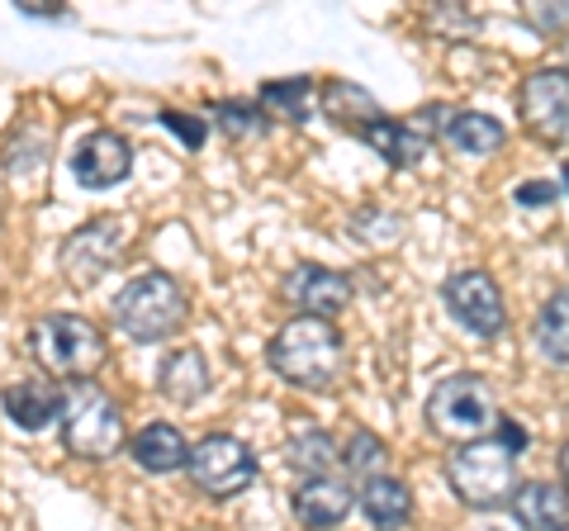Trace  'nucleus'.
<instances>
[{"instance_id":"nucleus-28","label":"nucleus","mask_w":569,"mask_h":531,"mask_svg":"<svg viewBox=\"0 0 569 531\" xmlns=\"http://www.w3.org/2000/svg\"><path fill=\"white\" fill-rule=\"evenodd\" d=\"M162 123H167V129H171L176 138H181V143H186V148H200V143H204V123H200V119H194V114H181V110H167V114H162Z\"/></svg>"},{"instance_id":"nucleus-14","label":"nucleus","mask_w":569,"mask_h":531,"mask_svg":"<svg viewBox=\"0 0 569 531\" xmlns=\"http://www.w3.org/2000/svg\"><path fill=\"white\" fill-rule=\"evenodd\" d=\"M512 518L522 531H565L569 527V493L550 480H522L512 489Z\"/></svg>"},{"instance_id":"nucleus-6","label":"nucleus","mask_w":569,"mask_h":531,"mask_svg":"<svg viewBox=\"0 0 569 531\" xmlns=\"http://www.w3.org/2000/svg\"><path fill=\"white\" fill-rule=\"evenodd\" d=\"M427 428L437 437L456 441V447H466V441H485L493 428H498V399L485 375H451L432 389V399H427Z\"/></svg>"},{"instance_id":"nucleus-9","label":"nucleus","mask_w":569,"mask_h":531,"mask_svg":"<svg viewBox=\"0 0 569 531\" xmlns=\"http://www.w3.org/2000/svg\"><path fill=\"white\" fill-rule=\"evenodd\" d=\"M441 299H447L451 318L475 338H498L508 328V304H503V290L489 271L479 266H466V271H451L447 285H441Z\"/></svg>"},{"instance_id":"nucleus-12","label":"nucleus","mask_w":569,"mask_h":531,"mask_svg":"<svg viewBox=\"0 0 569 531\" xmlns=\"http://www.w3.org/2000/svg\"><path fill=\"white\" fill-rule=\"evenodd\" d=\"M284 290H290V299H295V304L305 309L309 318H328V323H332L337 313H347L351 299H356L351 275L332 271V266H299Z\"/></svg>"},{"instance_id":"nucleus-21","label":"nucleus","mask_w":569,"mask_h":531,"mask_svg":"<svg viewBox=\"0 0 569 531\" xmlns=\"http://www.w3.org/2000/svg\"><path fill=\"white\" fill-rule=\"evenodd\" d=\"M447 138L466 157H493L498 148L508 143V129L493 114H485V110H456L447 119Z\"/></svg>"},{"instance_id":"nucleus-27","label":"nucleus","mask_w":569,"mask_h":531,"mask_svg":"<svg viewBox=\"0 0 569 531\" xmlns=\"http://www.w3.org/2000/svg\"><path fill=\"white\" fill-rule=\"evenodd\" d=\"M527 20L541 33H569V0H531Z\"/></svg>"},{"instance_id":"nucleus-11","label":"nucleus","mask_w":569,"mask_h":531,"mask_svg":"<svg viewBox=\"0 0 569 531\" xmlns=\"http://www.w3.org/2000/svg\"><path fill=\"white\" fill-rule=\"evenodd\" d=\"M129 171H133V152H129V143H123L119 133H110V129L91 133L77 152H71V176H77L86 190H110V186H119Z\"/></svg>"},{"instance_id":"nucleus-26","label":"nucleus","mask_w":569,"mask_h":531,"mask_svg":"<svg viewBox=\"0 0 569 531\" xmlns=\"http://www.w3.org/2000/svg\"><path fill=\"white\" fill-rule=\"evenodd\" d=\"M213 123L228 133V138H261L266 129H271V119H266L257 104H247V100H223V104H213Z\"/></svg>"},{"instance_id":"nucleus-15","label":"nucleus","mask_w":569,"mask_h":531,"mask_svg":"<svg viewBox=\"0 0 569 531\" xmlns=\"http://www.w3.org/2000/svg\"><path fill=\"white\" fill-rule=\"evenodd\" d=\"M209 361H204V351L200 347H171L162 365H157V389L171 399V403H181V409H190V403H200L209 394Z\"/></svg>"},{"instance_id":"nucleus-25","label":"nucleus","mask_w":569,"mask_h":531,"mask_svg":"<svg viewBox=\"0 0 569 531\" xmlns=\"http://www.w3.org/2000/svg\"><path fill=\"white\" fill-rule=\"evenodd\" d=\"M342 465L356 474V480H380L385 474V465H389V447L385 441L370 432V428H356L351 437H347V447H342Z\"/></svg>"},{"instance_id":"nucleus-34","label":"nucleus","mask_w":569,"mask_h":531,"mask_svg":"<svg viewBox=\"0 0 569 531\" xmlns=\"http://www.w3.org/2000/svg\"><path fill=\"white\" fill-rule=\"evenodd\" d=\"M565 62H569V43H565ZM565 72H569V67H565Z\"/></svg>"},{"instance_id":"nucleus-19","label":"nucleus","mask_w":569,"mask_h":531,"mask_svg":"<svg viewBox=\"0 0 569 531\" xmlns=\"http://www.w3.org/2000/svg\"><path fill=\"white\" fill-rule=\"evenodd\" d=\"M318 104H323V114L332 123H342V129H356L361 133L366 123H376L380 119V100L366 91V86H356V81H323V91L313 96Z\"/></svg>"},{"instance_id":"nucleus-4","label":"nucleus","mask_w":569,"mask_h":531,"mask_svg":"<svg viewBox=\"0 0 569 531\" xmlns=\"http://www.w3.org/2000/svg\"><path fill=\"white\" fill-rule=\"evenodd\" d=\"M58 422H62V447L77 455V460H91V465L119 455V447L129 441V432H123L119 403L104 394L100 384H91V380L67 384Z\"/></svg>"},{"instance_id":"nucleus-7","label":"nucleus","mask_w":569,"mask_h":531,"mask_svg":"<svg viewBox=\"0 0 569 531\" xmlns=\"http://www.w3.org/2000/svg\"><path fill=\"white\" fill-rule=\"evenodd\" d=\"M186 474L204 499H238L242 489L257 484V451L233 432H209L190 447Z\"/></svg>"},{"instance_id":"nucleus-16","label":"nucleus","mask_w":569,"mask_h":531,"mask_svg":"<svg viewBox=\"0 0 569 531\" xmlns=\"http://www.w3.org/2000/svg\"><path fill=\"white\" fill-rule=\"evenodd\" d=\"M129 451L138 460V470L176 474V470H186V460H190V441H186V432L176 428V422H148V428L133 432Z\"/></svg>"},{"instance_id":"nucleus-18","label":"nucleus","mask_w":569,"mask_h":531,"mask_svg":"<svg viewBox=\"0 0 569 531\" xmlns=\"http://www.w3.org/2000/svg\"><path fill=\"white\" fill-rule=\"evenodd\" d=\"M361 512H366L370 527L399 531V527H408V518H413V489H408L403 480H395V474L366 480V489H361Z\"/></svg>"},{"instance_id":"nucleus-35","label":"nucleus","mask_w":569,"mask_h":531,"mask_svg":"<svg viewBox=\"0 0 569 531\" xmlns=\"http://www.w3.org/2000/svg\"><path fill=\"white\" fill-rule=\"evenodd\" d=\"M565 531H569V527H565Z\"/></svg>"},{"instance_id":"nucleus-3","label":"nucleus","mask_w":569,"mask_h":531,"mask_svg":"<svg viewBox=\"0 0 569 531\" xmlns=\"http://www.w3.org/2000/svg\"><path fill=\"white\" fill-rule=\"evenodd\" d=\"M114 328L133 342H167L190 323V299L181 290V280H171L162 271L133 275L129 285L114 294Z\"/></svg>"},{"instance_id":"nucleus-33","label":"nucleus","mask_w":569,"mask_h":531,"mask_svg":"<svg viewBox=\"0 0 569 531\" xmlns=\"http://www.w3.org/2000/svg\"><path fill=\"white\" fill-rule=\"evenodd\" d=\"M560 176H565V186H569V162H565V167H560Z\"/></svg>"},{"instance_id":"nucleus-30","label":"nucleus","mask_w":569,"mask_h":531,"mask_svg":"<svg viewBox=\"0 0 569 531\" xmlns=\"http://www.w3.org/2000/svg\"><path fill=\"white\" fill-rule=\"evenodd\" d=\"M498 441H503V447L512 451V455H518V451H527V432L518 428V422H512V418H503V413H498Z\"/></svg>"},{"instance_id":"nucleus-17","label":"nucleus","mask_w":569,"mask_h":531,"mask_svg":"<svg viewBox=\"0 0 569 531\" xmlns=\"http://www.w3.org/2000/svg\"><path fill=\"white\" fill-rule=\"evenodd\" d=\"M0 403H6V413L14 428H24V432H43L52 418H58L62 409V394L52 389L48 380H14L6 384V394H0Z\"/></svg>"},{"instance_id":"nucleus-1","label":"nucleus","mask_w":569,"mask_h":531,"mask_svg":"<svg viewBox=\"0 0 569 531\" xmlns=\"http://www.w3.org/2000/svg\"><path fill=\"white\" fill-rule=\"evenodd\" d=\"M266 361H271V370L284 384L309 389V394H328L347 370V338L328 318L295 313L284 328H276L271 347H266Z\"/></svg>"},{"instance_id":"nucleus-13","label":"nucleus","mask_w":569,"mask_h":531,"mask_svg":"<svg viewBox=\"0 0 569 531\" xmlns=\"http://www.w3.org/2000/svg\"><path fill=\"white\" fill-rule=\"evenodd\" d=\"M290 508H295V522L305 531H332V527H342L351 518L356 499H351V489L342 480L323 474V480H305V484H299Z\"/></svg>"},{"instance_id":"nucleus-5","label":"nucleus","mask_w":569,"mask_h":531,"mask_svg":"<svg viewBox=\"0 0 569 531\" xmlns=\"http://www.w3.org/2000/svg\"><path fill=\"white\" fill-rule=\"evenodd\" d=\"M447 484L451 493L466 508L475 512H493L512 499L518 489V455H512L498 437H485V441H466L456 447V455L447 460Z\"/></svg>"},{"instance_id":"nucleus-10","label":"nucleus","mask_w":569,"mask_h":531,"mask_svg":"<svg viewBox=\"0 0 569 531\" xmlns=\"http://www.w3.org/2000/svg\"><path fill=\"white\" fill-rule=\"evenodd\" d=\"M119 219H96L77 228L67 242H62V271L77 290H91L104 271H114V261L123 252V233H119Z\"/></svg>"},{"instance_id":"nucleus-29","label":"nucleus","mask_w":569,"mask_h":531,"mask_svg":"<svg viewBox=\"0 0 569 531\" xmlns=\"http://www.w3.org/2000/svg\"><path fill=\"white\" fill-rule=\"evenodd\" d=\"M556 186H550V181H527L522 190H518V204H556Z\"/></svg>"},{"instance_id":"nucleus-23","label":"nucleus","mask_w":569,"mask_h":531,"mask_svg":"<svg viewBox=\"0 0 569 531\" xmlns=\"http://www.w3.org/2000/svg\"><path fill=\"white\" fill-rule=\"evenodd\" d=\"M531 338H537L541 357L550 365H569V290H556L537 309V323H531Z\"/></svg>"},{"instance_id":"nucleus-31","label":"nucleus","mask_w":569,"mask_h":531,"mask_svg":"<svg viewBox=\"0 0 569 531\" xmlns=\"http://www.w3.org/2000/svg\"><path fill=\"white\" fill-rule=\"evenodd\" d=\"M24 14H62V6H48V0H33V6H20Z\"/></svg>"},{"instance_id":"nucleus-22","label":"nucleus","mask_w":569,"mask_h":531,"mask_svg":"<svg viewBox=\"0 0 569 531\" xmlns=\"http://www.w3.org/2000/svg\"><path fill=\"white\" fill-rule=\"evenodd\" d=\"M257 110L266 119H284V123H309L313 119V81L309 77H284V81H266L257 96Z\"/></svg>"},{"instance_id":"nucleus-2","label":"nucleus","mask_w":569,"mask_h":531,"mask_svg":"<svg viewBox=\"0 0 569 531\" xmlns=\"http://www.w3.org/2000/svg\"><path fill=\"white\" fill-rule=\"evenodd\" d=\"M29 357L39 361L48 380L81 384V380H96V370L110 357V347H104V332L91 318L43 313V318H33V328H29Z\"/></svg>"},{"instance_id":"nucleus-8","label":"nucleus","mask_w":569,"mask_h":531,"mask_svg":"<svg viewBox=\"0 0 569 531\" xmlns=\"http://www.w3.org/2000/svg\"><path fill=\"white\" fill-rule=\"evenodd\" d=\"M518 119L546 148L569 143V72L565 67H537L518 86Z\"/></svg>"},{"instance_id":"nucleus-32","label":"nucleus","mask_w":569,"mask_h":531,"mask_svg":"<svg viewBox=\"0 0 569 531\" xmlns=\"http://www.w3.org/2000/svg\"><path fill=\"white\" fill-rule=\"evenodd\" d=\"M560 489L569 493V441H565V447H560Z\"/></svg>"},{"instance_id":"nucleus-24","label":"nucleus","mask_w":569,"mask_h":531,"mask_svg":"<svg viewBox=\"0 0 569 531\" xmlns=\"http://www.w3.org/2000/svg\"><path fill=\"white\" fill-rule=\"evenodd\" d=\"M284 455H290L295 470H305L309 480H323L328 465L337 460V441L323 432V428H305L290 437V447H284Z\"/></svg>"},{"instance_id":"nucleus-20","label":"nucleus","mask_w":569,"mask_h":531,"mask_svg":"<svg viewBox=\"0 0 569 531\" xmlns=\"http://www.w3.org/2000/svg\"><path fill=\"white\" fill-rule=\"evenodd\" d=\"M361 143H370L389 167H418L422 162V152H427V143L422 138L408 129V119H376V123H366L361 129Z\"/></svg>"}]
</instances>
